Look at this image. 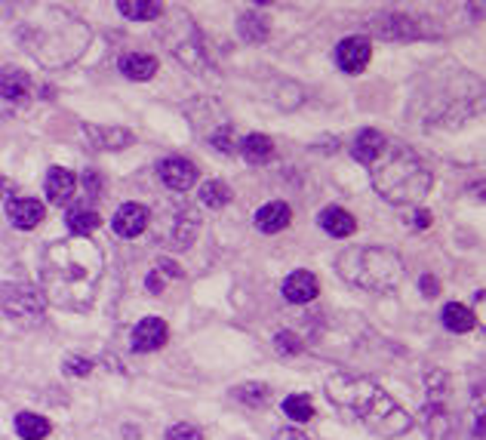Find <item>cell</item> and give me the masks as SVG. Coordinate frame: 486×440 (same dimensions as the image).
<instances>
[{
  "label": "cell",
  "mask_w": 486,
  "mask_h": 440,
  "mask_svg": "<svg viewBox=\"0 0 486 440\" xmlns=\"http://www.w3.org/2000/svg\"><path fill=\"white\" fill-rule=\"evenodd\" d=\"M102 274H105V256L90 237H65V241H56L43 250L40 290L65 312L90 308Z\"/></svg>",
  "instance_id": "obj_1"
},
{
  "label": "cell",
  "mask_w": 486,
  "mask_h": 440,
  "mask_svg": "<svg viewBox=\"0 0 486 440\" xmlns=\"http://www.w3.org/2000/svg\"><path fill=\"white\" fill-rule=\"evenodd\" d=\"M326 398L339 409L351 413L379 437H401L412 428V416L382 385L367 376H332L326 379Z\"/></svg>",
  "instance_id": "obj_2"
},
{
  "label": "cell",
  "mask_w": 486,
  "mask_h": 440,
  "mask_svg": "<svg viewBox=\"0 0 486 440\" xmlns=\"http://www.w3.org/2000/svg\"><path fill=\"white\" fill-rule=\"evenodd\" d=\"M431 170L410 145H388L382 148L379 161L373 167V185L388 204L394 207H416L431 191Z\"/></svg>",
  "instance_id": "obj_3"
},
{
  "label": "cell",
  "mask_w": 486,
  "mask_h": 440,
  "mask_svg": "<svg viewBox=\"0 0 486 440\" xmlns=\"http://www.w3.org/2000/svg\"><path fill=\"white\" fill-rule=\"evenodd\" d=\"M336 271L351 286L367 293H388L403 280V259L394 250L351 247L336 259Z\"/></svg>",
  "instance_id": "obj_4"
},
{
  "label": "cell",
  "mask_w": 486,
  "mask_h": 440,
  "mask_svg": "<svg viewBox=\"0 0 486 440\" xmlns=\"http://www.w3.org/2000/svg\"><path fill=\"white\" fill-rule=\"evenodd\" d=\"M0 312L16 323H40L43 321V295L34 286H0Z\"/></svg>",
  "instance_id": "obj_5"
},
{
  "label": "cell",
  "mask_w": 486,
  "mask_h": 440,
  "mask_svg": "<svg viewBox=\"0 0 486 440\" xmlns=\"http://www.w3.org/2000/svg\"><path fill=\"white\" fill-rule=\"evenodd\" d=\"M157 219H161V225H163L161 237L166 247H172V250L191 247L194 234H198V228H200V219H198V210H194V207L172 204L170 210H166V216H157Z\"/></svg>",
  "instance_id": "obj_6"
},
{
  "label": "cell",
  "mask_w": 486,
  "mask_h": 440,
  "mask_svg": "<svg viewBox=\"0 0 486 440\" xmlns=\"http://www.w3.org/2000/svg\"><path fill=\"white\" fill-rule=\"evenodd\" d=\"M369 56H373V43H369V38H360L358 34V38L339 40L332 59H336V65L345 71V75H360V71L369 65Z\"/></svg>",
  "instance_id": "obj_7"
},
{
  "label": "cell",
  "mask_w": 486,
  "mask_h": 440,
  "mask_svg": "<svg viewBox=\"0 0 486 440\" xmlns=\"http://www.w3.org/2000/svg\"><path fill=\"white\" fill-rule=\"evenodd\" d=\"M166 339H170V330H166L161 317H145V321L136 323L133 336H129V348L136 355H151V351L163 348Z\"/></svg>",
  "instance_id": "obj_8"
},
{
  "label": "cell",
  "mask_w": 486,
  "mask_h": 440,
  "mask_svg": "<svg viewBox=\"0 0 486 440\" xmlns=\"http://www.w3.org/2000/svg\"><path fill=\"white\" fill-rule=\"evenodd\" d=\"M151 225V210L145 204H123L111 219V228L120 237H139Z\"/></svg>",
  "instance_id": "obj_9"
},
{
  "label": "cell",
  "mask_w": 486,
  "mask_h": 440,
  "mask_svg": "<svg viewBox=\"0 0 486 440\" xmlns=\"http://www.w3.org/2000/svg\"><path fill=\"white\" fill-rule=\"evenodd\" d=\"M157 172H161V182L170 191H188L198 182V167L191 161H185V157H170V161H163L157 167Z\"/></svg>",
  "instance_id": "obj_10"
},
{
  "label": "cell",
  "mask_w": 486,
  "mask_h": 440,
  "mask_svg": "<svg viewBox=\"0 0 486 440\" xmlns=\"http://www.w3.org/2000/svg\"><path fill=\"white\" fill-rule=\"evenodd\" d=\"M43 216H47V210H43V204L34 198H13L10 204H6V219L22 231L38 228L43 222Z\"/></svg>",
  "instance_id": "obj_11"
},
{
  "label": "cell",
  "mask_w": 486,
  "mask_h": 440,
  "mask_svg": "<svg viewBox=\"0 0 486 440\" xmlns=\"http://www.w3.org/2000/svg\"><path fill=\"white\" fill-rule=\"evenodd\" d=\"M43 191H47V200L56 207H65L77 191V179L71 170L65 167H53L47 172V182H43Z\"/></svg>",
  "instance_id": "obj_12"
},
{
  "label": "cell",
  "mask_w": 486,
  "mask_h": 440,
  "mask_svg": "<svg viewBox=\"0 0 486 440\" xmlns=\"http://www.w3.org/2000/svg\"><path fill=\"white\" fill-rule=\"evenodd\" d=\"M317 293H321V284L311 271H293L284 280V299L293 302V305H305V302L317 299Z\"/></svg>",
  "instance_id": "obj_13"
},
{
  "label": "cell",
  "mask_w": 486,
  "mask_h": 440,
  "mask_svg": "<svg viewBox=\"0 0 486 440\" xmlns=\"http://www.w3.org/2000/svg\"><path fill=\"white\" fill-rule=\"evenodd\" d=\"M289 219H293L289 204H284V200H271V204H265L262 210L256 213V228L262 231V234H278V231H284L289 225Z\"/></svg>",
  "instance_id": "obj_14"
},
{
  "label": "cell",
  "mask_w": 486,
  "mask_h": 440,
  "mask_svg": "<svg viewBox=\"0 0 486 440\" xmlns=\"http://www.w3.org/2000/svg\"><path fill=\"white\" fill-rule=\"evenodd\" d=\"M382 148H385V136H382L379 129H360L358 139H354L351 154H354V161H360V163H367V167H373V163L379 161Z\"/></svg>",
  "instance_id": "obj_15"
},
{
  "label": "cell",
  "mask_w": 486,
  "mask_h": 440,
  "mask_svg": "<svg viewBox=\"0 0 486 440\" xmlns=\"http://www.w3.org/2000/svg\"><path fill=\"white\" fill-rule=\"evenodd\" d=\"M31 92V75L22 68H0V96L19 102Z\"/></svg>",
  "instance_id": "obj_16"
},
{
  "label": "cell",
  "mask_w": 486,
  "mask_h": 440,
  "mask_svg": "<svg viewBox=\"0 0 486 440\" xmlns=\"http://www.w3.org/2000/svg\"><path fill=\"white\" fill-rule=\"evenodd\" d=\"M86 136H90V142L102 151L108 148H127L129 142H136V136L129 133V129H120V127H86L84 129Z\"/></svg>",
  "instance_id": "obj_17"
},
{
  "label": "cell",
  "mask_w": 486,
  "mask_h": 440,
  "mask_svg": "<svg viewBox=\"0 0 486 440\" xmlns=\"http://www.w3.org/2000/svg\"><path fill=\"white\" fill-rule=\"evenodd\" d=\"M120 71L129 81H151L157 75V59L151 53H127L120 59Z\"/></svg>",
  "instance_id": "obj_18"
},
{
  "label": "cell",
  "mask_w": 486,
  "mask_h": 440,
  "mask_svg": "<svg viewBox=\"0 0 486 440\" xmlns=\"http://www.w3.org/2000/svg\"><path fill=\"white\" fill-rule=\"evenodd\" d=\"M425 422L431 440H453V416H449L446 403H428L425 407Z\"/></svg>",
  "instance_id": "obj_19"
},
{
  "label": "cell",
  "mask_w": 486,
  "mask_h": 440,
  "mask_svg": "<svg viewBox=\"0 0 486 440\" xmlns=\"http://www.w3.org/2000/svg\"><path fill=\"white\" fill-rule=\"evenodd\" d=\"M321 228L330 231L332 237H351L354 228H358V222H354V216L342 210V207H326L321 213Z\"/></svg>",
  "instance_id": "obj_20"
},
{
  "label": "cell",
  "mask_w": 486,
  "mask_h": 440,
  "mask_svg": "<svg viewBox=\"0 0 486 440\" xmlns=\"http://www.w3.org/2000/svg\"><path fill=\"white\" fill-rule=\"evenodd\" d=\"M241 151H243L246 163H256V167H262V163H268L274 157V142L268 139L265 133H252V136H246V139L241 142Z\"/></svg>",
  "instance_id": "obj_21"
},
{
  "label": "cell",
  "mask_w": 486,
  "mask_h": 440,
  "mask_svg": "<svg viewBox=\"0 0 486 440\" xmlns=\"http://www.w3.org/2000/svg\"><path fill=\"white\" fill-rule=\"evenodd\" d=\"M65 225H68L71 237H90L93 231L102 225V219H99L96 210H84V207H75V210H68V216H65Z\"/></svg>",
  "instance_id": "obj_22"
},
{
  "label": "cell",
  "mask_w": 486,
  "mask_h": 440,
  "mask_svg": "<svg viewBox=\"0 0 486 440\" xmlns=\"http://www.w3.org/2000/svg\"><path fill=\"white\" fill-rule=\"evenodd\" d=\"M53 431L49 419H43L40 413H19L16 416V435L22 440H43Z\"/></svg>",
  "instance_id": "obj_23"
},
{
  "label": "cell",
  "mask_w": 486,
  "mask_h": 440,
  "mask_svg": "<svg viewBox=\"0 0 486 440\" xmlns=\"http://www.w3.org/2000/svg\"><path fill=\"white\" fill-rule=\"evenodd\" d=\"M118 10L123 13L127 19H136V22H151L163 13V4H151V0H120Z\"/></svg>",
  "instance_id": "obj_24"
},
{
  "label": "cell",
  "mask_w": 486,
  "mask_h": 440,
  "mask_svg": "<svg viewBox=\"0 0 486 440\" xmlns=\"http://www.w3.org/2000/svg\"><path fill=\"white\" fill-rule=\"evenodd\" d=\"M444 327L453 333H468V330H474V314L462 302H449L444 308Z\"/></svg>",
  "instance_id": "obj_25"
},
{
  "label": "cell",
  "mask_w": 486,
  "mask_h": 440,
  "mask_svg": "<svg viewBox=\"0 0 486 440\" xmlns=\"http://www.w3.org/2000/svg\"><path fill=\"white\" fill-rule=\"evenodd\" d=\"M237 28H241V38L246 43L268 40V22H265V16H259V13H243L241 22H237Z\"/></svg>",
  "instance_id": "obj_26"
},
{
  "label": "cell",
  "mask_w": 486,
  "mask_h": 440,
  "mask_svg": "<svg viewBox=\"0 0 486 440\" xmlns=\"http://www.w3.org/2000/svg\"><path fill=\"white\" fill-rule=\"evenodd\" d=\"M200 200L209 207V210H222L225 204L231 200V189L219 179H209V182L200 185Z\"/></svg>",
  "instance_id": "obj_27"
},
{
  "label": "cell",
  "mask_w": 486,
  "mask_h": 440,
  "mask_svg": "<svg viewBox=\"0 0 486 440\" xmlns=\"http://www.w3.org/2000/svg\"><path fill=\"white\" fill-rule=\"evenodd\" d=\"M284 413L293 422H308L314 416V403H311V398H305V394H289L284 400Z\"/></svg>",
  "instance_id": "obj_28"
},
{
  "label": "cell",
  "mask_w": 486,
  "mask_h": 440,
  "mask_svg": "<svg viewBox=\"0 0 486 440\" xmlns=\"http://www.w3.org/2000/svg\"><path fill=\"white\" fill-rule=\"evenodd\" d=\"M234 398L237 400H243L246 407H262V403L268 400V385H262V382H256V385H241V388H234Z\"/></svg>",
  "instance_id": "obj_29"
},
{
  "label": "cell",
  "mask_w": 486,
  "mask_h": 440,
  "mask_svg": "<svg viewBox=\"0 0 486 440\" xmlns=\"http://www.w3.org/2000/svg\"><path fill=\"white\" fill-rule=\"evenodd\" d=\"M209 145H213L216 151H222V154H234V151H237L234 129L225 127V129H219V133H213V136H209Z\"/></svg>",
  "instance_id": "obj_30"
},
{
  "label": "cell",
  "mask_w": 486,
  "mask_h": 440,
  "mask_svg": "<svg viewBox=\"0 0 486 440\" xmlns=\"http://www.w3.org/2000/svg\"><path fill=\"white\" fill-rule=\"evenodd\" d=\"M274 348L280 351V355H299V351L305 348V342L296 333H289V330H284V333L274 336Z\"/></svg>",
  "instance_id": "obj_31"
},
{
  "label": "cell",
  "mask_w": 486,
  "mask_h": 440,
  "mask_svg": "<svg viewBox=\"0 0 486 440\" xmlns=\"http://www.w3.org/2000/svg\"><path fill=\"white\" fill-rule=\"evenodd\" d=\"M166 440H203V431L198 425H188V422H179L166 431Z\"/></svg>",
  "instance_id": "obj_32"
},
{
  "label": "cell",
  "mask_w": 486,
  "mask_h": 440,
  "mask_svg": "<svg viewBox=\"0 0 486 440\" xmlns=\"http://www.w3.org/2000/svg\"><path fill=\"white\" fill-rule=\"evenodd\" d=\"M65 373H68V376H75V379L90 376V373H93V360L90 357H81V355L68 357V360H65Z\"/></svg>",
  "instance_id": "obj_33"
},
{
  "label": "cell",
  "mask_w": 486,
  "mask_h": 440,
  "mask_svg": "<svg viewBox=\"0 0 486 440\" xmlns=\"http://www.w3.org/2000/svg\"><path fill=\"white\" fill-rule=\"evenodd\" d=\"M155 271H157V274H163V277H182V268H179L176 262H170V259H161Z\"/></svg>",
  "instance_id": "obj_34"
},
{
  "label": "cell",
  "mask_w": 486,
  "mask_h": 440,
  "mask_svg": "<svg viewBox=\"0 0 486 440\" xmlns=\"http://www.w3.org/2000/svg\"><path fill=\"white\" fill-rule=\"evenodd\" d=\"M274 440H311V437L305 435V431H299V428H280Z\"/></svg>",
  "instance_id": "obj_35"
},
{
  "label": "cell",
  "mask_w": 486,
  "mask_h": 440,
  "mask_svg": "<svg viewBox=\"0 0 486 440\" xmlns=\"http://www.w3.org/2000/svg\"><path fill=\"white\" fill-rule=\"evenodd\" d=\"M419 286H422V293H425V295H437V293H440L437 277H428V274H425L422 280H419Z\"/></svg>",
  "instance_id": "obj_36"
},
{
  "label": "cell",
  "mask_w": 486,
  "mask_h": 440,
  "mask_svg": "<svg viewBox=\"0 0 486 440\" xmlns=\"http://www.w3.org/2000/svg\"><path fill=\"white\" fill-rule=\"evenodd\" d=\"M148 293H163V274H157V271H151L148 274Z\"/></svg>",
  "instance_id": "obj_37"
},
{
  "label": "cell",
  "mask_w": 486,
  "mask_h": 440,
  "mask_svg": "<svg viewBox=\"0 0 486 440\" xmlns=\"http://www.w3.org/2000/svg\"><path fill=\"white\" fill-rule=\"evenodd\" d=\"M428 225H431V213L419 210V213H416V228H428Z\"/></svg>",
  "instance_id": "obj_38"
},
{
  "label": "cell",
  "mask_w": 486,
  "mask_h": 440,
  "mask_svg": "<svg viewBox=\"0 0 486 440\" xmlns=\"http://www.w3.org/2000/svg\"><path fill=\"white\" fill-rule=\"evenodd\" d=\"M6 194H10V179L0 176V198H6Z\"/></svg>",
  "instance_id": "obj_39"
}]
</instances>
